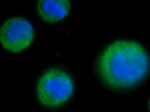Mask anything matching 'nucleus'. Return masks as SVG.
Returning a JSON list of instances; mask_svg holds the SVG:
<instances>
[{
	"label": "nucleus",
	"mask_w": 150,
	"mask_h": 112,
	"mask_svg": "<svg viewBox=\"0 0 150 112\" xmlns=\"http://www.w3.org/2000/svg\"><path fill=\"white\" fill-rule=\"evenodd\" d=\"M98 85L111 94H133L148 82L149 50L147 44L133 35H120L103 43L91 63Z\"/></svg>",
	"instance_id": "1"
},
{
	"label": "nucleus",
	"mask_w": 150,
	"mask_h": 112,
	"mask_svg": "<svg viewBox=\"0 0 150 112\" xmlns=\"http://www.w3.org/2000/svg\"><path fill=\"white\" fill-rule=\"evenodd\" d=\"M35 102L51 111L62 110L76 98L79 91L78 78L73 69L62 61H53L39 66L32 86Z\"/></svg>",
	"instance_id": "2"
},
{
	"label": "nucleus",
	"mask_w": 150,
	"mask_h": 112,
	"mask_svg": "<svg viewBox=\"0 0 150 112\" xmlns=\"http://www.w3.org/2000/svg\"><path fill=\"white\" fill-rule=\"evenodd\" d=\"M37 32L36 24L29 16L12 15L0 24V45L11 53L25 51L34 44Z\"/></svg>",
	"instance_id": "3"
},
{
	"label": "nucleus",
	"mask_w": 150,
	"mask_h": 112,
	"mask_svg": "<svg viewBox=\"0 0 150 112\" xmlns=\"http://www.w3.org/2000/svg\"><path fill=\"white\" fill-rule=\"evenodd\" d=\"M35 12L43 23L55 24L67 18L73 9L70 0H39L34 4Z\"/></svg>",
	"instance_id": "4"
}]
</instances>
